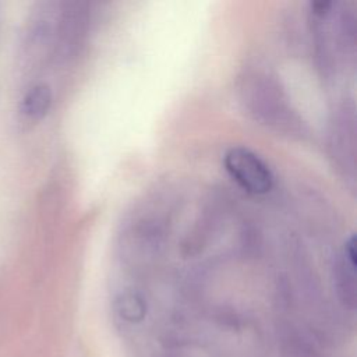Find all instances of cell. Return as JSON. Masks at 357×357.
Listing matches in <instances>:
<instances>
[{"label":"cell","instance_id":"obj_3","mask_svg":"<svg viewBox=\"0 0 357 357\" xmlns=\"http://www.w3.org/2000/svg\"><path fill=\"white\" fill-rule=\"evenodd\" d=\"M52 91L46 84L33 85L24 96L22 112L31 119H42L50 109Z\"/></svg>","mask_w":357,"mask_h":357},{"label":"cell","instance_id":"obj_1","mask_svg":"<svg viewBox=\"0 0 357 357\" xmlns=\"http://www.w3.org/2000/svg\"><path fill=\"white\" fill-rule=\"evenodd\" d=\"M223 163L231 178L251 194H265L273 185L271 169L248 148H230L223 156Z\"/></svg>","mask_w":357,"mask_h":357},{"label":"cell","instance_id":"obj_4","mask_svg":"<svg viewBox=\"0 0 357 357\" xmlns=\"http://www.w3.org/2000/svg\"><path fill=\"white\" fill-rule=\"evenodd\" d=\"M116 307L120 317L128 322H138L145 315V303L139 296L134 293L123 294L117 300Z\"/></svg>","mask_w":357,"mask_h":357},{"label":"cell","instance_id":"obj_2","mask_svg":"<svg viewBox=\"0 0 357 357\" xmlns=\"http://www.w3.org/2000/svg\"><path fill=\"white\" fill-rule=\"evenodd\" d=\"M356 237L351 234L344 243L339 269H337V291L342 301L354 308L356 305Z\"/></svg>","mask_w":357,"mask_h":357}]
</instances>
